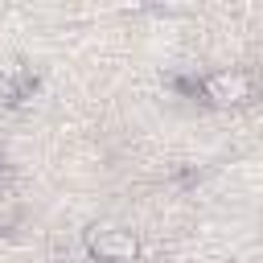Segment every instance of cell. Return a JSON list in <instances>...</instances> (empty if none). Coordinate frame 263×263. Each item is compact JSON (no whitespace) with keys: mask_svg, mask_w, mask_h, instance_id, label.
Segmentation results:
<instances>
[{"mask_svg":"<svg viewBox=\"0 0 263 263\" xmlns=\"http://www.w3.org/2000/svg\"><path fill=\"white\" fill-rule=\"evenodd\" d=\"M86 255L90 263H140V238L127 226L99 222L86 230Z\"/></svg>","mask_w":263,"mask_h":263,"instance_id":"6da1fadb","label":"cell"},{"mask_svg":"<svg viewBox=\"0 0 263 263\" xmlns=\"http://www.w3.org/2000/svg\"><path fill=\"white\" fill-rule=\"evenodd\" d=\"M197 95L205 103H214V107H242L255 95V82L242 70H214V74H205L197 82Z\"/></svg>","mask_w":263,"mask_h":263,"instance_id":"7a4b0ae2","label":"cell"},{"mask_svg":"<svg viewBox=\"0 0 263 263\" xmlns=\"http://www.w3.org/2000/svg\"><path fill=\"white\" fill-rule=\"evenodd\" d=\"M193 0H148V8H164V12H181V8H189Z\"/></svg>","mask_w":263,"mask_h":263,"instance_id":"3957f363","label":"cell"},{"mask_svg":"<svg viewBox=\"0 0 263 263\" xmlns=\"http://www.w3.org/2000/svg\"><path fill=\"white\" fill-rule=\"evenodd\" d=\"M4 247H8V234H4V226H0V251H4Z\"/></svg>","mask_w":263,"mask_h":263,"instance_id":"277c9868","label":"cell"}]
</instances>
